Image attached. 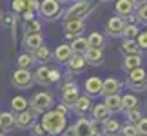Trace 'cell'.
<instances>
[{"instance_id": "47", "label": "cell", "mask_w": 147, "mask_h": 136, "mask_svg": "<svg viewBox=\"0 0 147 136\" xmlns=\"http://www.w3.org/2000/svg\"><path fill=\"white\" fill-rule=\"evenodd\" d=\"M131 2H133V5H134V7H138V5H142V4H145L147 0H131Z\"/></svg>"}, {"instance_id": "53", "label": "cell", "mask_w": 147, "mask_h": 136, "mask_svg": "<svg viewBox=\"0 0 147 136\" xmlns=\"http://www.w3.org/2000/svg\"><path fill=\"white\" fill-rule=\"evenodd\" d=\"M0 131H2V127H0Z\"/></svg>"}, {"instance_id": "28", "label": "cell", "mask_w": 147, "mask_h": 136, "mask_svg": "<svg viewBox=\"0 0 147 136\" xmlns=\"http://www.w3.org/2000/svg\"><path fill=\"white\" fill-rule=\"evenodd\" d=\"M89 107H91V100H89V96H80V98L76 100V104H75V109L76 112H86Z\"/></svg>"}, {"instance_id": "2", "label": "cell", "mask_w": 147, "mask_h": 136, "mask_svg": "<svg viewBox=\"0 0 147 136\" xmlns=\"http://www.w3.org/2000/svg\"><path fill=\"white\" fill-rule=\"evenodd\" d=\"M91 13V4L87 0H78L76 4H73L69 9L65 11L64 15V20H84L86 16Z\"/></svg>"}, {"instance_id": "50", "label": "cell", "mask_w": 147, "mask_h": 136, "mask_svg": "<svg viewBox=\"0 0 147 136\" xmlns=\"http://www.w3.org/2000/svg\"><path fill=\"white\" fill-rule=\"evenodd\" d=\"M102 2H111V0H102Z\"/></svg>"}, {"instance_id": "42", "label": "cell", "mask_w": 147, "mask_h": 136, "mask_svg": "<svg viewBox=\"0 0 147 136\" xmlns=\"http://www.w3.org/2000/svg\"><path fill=\"white\" fill-rule=\"evenodd\" d=\"M35 9H38L36 0H26V11H35Z\"/></svg>"}, {"instance_id": "10", "label": "cell", "mask_w": 147, "mask_h": 136, "mask_svg": "<svg viewBox=\"0 0 147 136\" xmlns=\"http://www.w3.org/2000/svg\"><path fill=\"white\" fill-rule=\"evenodd\" d=\"M64 104L65 105H71V107H75V104H76V100L80 98V94H78V89H76V86L75 83H67V86L64 87Z\"/></svg>"}, {"instance_id": "38", "label": "cell", "mask_w": 147, "mask_h": 136, "mask_svg": "<svg viewBox=\"0 0 147 136\" xmlns=\"http://www.w3.org/2000/svg\"><path fill=\"white\" fill-rule=\"evenodd\" d=\"M136 44L140 45V49H147V31H145V33H138Z\"/></svg>"}, {"instance_id": "37", "label": "cell", "mask_w": 147, "mask_h": 136, "mask_svg": "<svg viewBox=\"0 0 147 136\" xmlns=\"http://www.w3.org/2000/svg\"><path fill=\"white\" fill-rule=\"evenodd\" d=\"M13 11L15 13H24L26 11V0H13Z\"/></svg>"}, {"instance_id": "1", "label": "cell", "mask_w": 147, "mask_h": 136, "mask_svg": "<svg viewBox=\"0 0 147 136\" xmlns=\"http://www.w3.org/2000/svg\"><path fill=\"white\" fill-rule=\"evenodd\" d=\"M42 125L47 131V134H60L65 131V116L56 111L46 112L42 118Z\"/></svg>"}, {"instance_id": "17", "label": "cell", "mask_w": 147, "mask_h": 136, "mask_svg": "<svg viewBox=\"0 0 147 136\" xmlns=\"http://www.w3.org/2000/svg\"><path fill=\"white\" fill-rule=\"evenodd\" d=\"M75 133H76V136H93L91 122H89V120H86V118L78 120V123L75 125Z\"/></svg>"}, {"instance_id": "27", "label": "cell", "mask_w": 147, "mask_h": 136, "mask_svg": "<svg viewBox=\"0 0 147 136\" xmlns=\"http://www.w3.org/2000/svg\"><path fill=\"white\" fill-rule=\"evenodd\" d=\"M11 107H13V111L22 112V111L27 109V100L24 98V96H15V98L11 100Z\"/></svg>"}, {"instance_id": "24", "label": "cell", "mask_w": 147, "mask_h": 136, "mask_svg": "<svg viewBox=\"0 0 147 136\" xmlns=\"http://www.w3.org/2000/svg\"><path fill=\"white\" fill-rule=\"evenodd\" d=\"M55 56L58 62H67L73 56V51H71V45H58L55 51Z\"/></svg>"}, {"instance_id": "45", "label": "cell", "mask_w": 147, "mask_h": 136, "mask_svg": "<svg viewBox=\"0 0 147 136\" xmlns=\"http://www.w3.org/2000/svg\"><path fill=\"white\" fill-rule=\"evenodd\" d=\"M64 136H76V133H75V127H69V129H65Z\"/></svg>"}, {"instance_id": "49", "label": "cell", "mask_w": 147, "mask_h": 136, "mask_svg": "<svg viewBox=\"0 0 147 136\" xmlns=\"http://www.w3.org/2000/svg\"><path fill=\"white\" fill-rule=\"evenodd\" d=\"M47 136H58V134H47Z\"/></svg>"}, {"instance_id": "51", "label": "cell", "mask_w": 147, "mask_h": 136, "mask_svg": "<svg viewBox=\"0 0 147 136\" xmlns=\"http://www.w3.org/2000/svg\"><path fill=\"white\" fill-rule=\"evenodd\" d=\"M0 136H4V134H2V131H0Z\"/></svg>"}, {"instance_id": "43", "label": "cell", "mask_w": 147, "mask_h": 136, "mask_svg": "<svg viewBox=\"0 0 147 136\" xmlns=\"http://www.w3.org/2000/svg\"><path fill=\"white\" fill-rule=\"evenodd\" d=\"M58 78H60L58 71H53V69H51V83H53V82H56V80H58Z\"/></svg>"}, {"instance_id": "9", "label": "cell", "mask_w": 147, "mask_h": 136, "mask_svg": "<svg viewBox=\"0 0 147 136\" xmlns=\"http://www.w3.org/2000/svg\"><path fill=\"white\" fill-rule=\"evenodd\" d=\"M35 116H36V112L35 111H22L18 112V118H16V125H18L20 129H29L35 125Z\"/></svg>"}, {"instance_id": "21", "label": "cell", "mask_w": 147, "mask_h": 136, "mask_svg": "<svg viewBox=\"0 0 147 136\" xmlns=\"http://www.w3.org/2000/svg\"><path fill=\"white\" fill-rule=\"evenodd\" d=\"M140 65H142V56L140 55H127L125 60H123V69L125 71H133Z\"/></svg>"}, {"instance_id": "54", "label": "cell", "mask_w": 147, "mask_h": 136, "mask_svg": "<svg viewBox=\"0 0 147 136\" xmlns=\"http://www.w3.org/2000/svg\"><path fill=\"white\" fill-rule=\"evenodd\" d=\"M111 136H115V134H111Z\"/></svg>"}, {"instance_id": "23", "label": "cell", "mask_w": 147, "mask_h": 136, "mask_svg": "<svg viewBox=\"0 0 147 136\" xmlns=\"http://www.w3.org/2000/svg\"><path fill=\"white\" fill-rule=\"evenodd\" d=\"M15 123H16V120L11 112H2V114H0V127H2V131L15 129Z\"/></svg>"}, {"instance_id": "40", "label": "cell", "mask_w": 147, "mask_h": 136, "mask_svg": "<svg viewBox=\"0 0 147 136\" xmlns=\"http://www.w3.org/2000/svg\"><path fill=\"white\" fill-rule=\"evenodd\" d=\"M138 20L147 22V2L142 4V5H138Z\"/></svg>"}, {"instance_id": "41", "label": "cell", "mask_w": 147, "mask_h": 136, "mask_svg": "<svg viewBox=\"0 0 147 136\" xmlns=\"http://www.w3.org/2000/svg\"><path fill=\"white\" fill-rule=\"evenodd\" d=\"M46 129H44L42 123H36V125H33V136H46Z\"/></svg>"}, {"instance_id": "7", "label": "cell", "mask_w": 147, "mask_h": 136, "mask_svg": "<svg viewBox=\"0 0 147 136\" xmlns=\"http://www.w3.org/2000/svg\"><path fill=\"white\" fill-rule=\"evenodd\" d=\"M125 26H127V22L122 18V16H113V18L107 20V24H105V31H107V35H111V36H120L123 29H125Z\"/></svg>"}, {"instance_id": "44", "label": "cell", "mask_w": 147, "mask_h": 136, "mask_svg": "<svg viewBox=\"0 0 147 136\" xmlns=\"http://www.w3.org/2000/svg\"><path fill=\"white\" fill-rule=\"evenodd\" d=\"M24 20H26V22L33 20V11H24Z\"/></svg>"}, {"instance_id": "26", "label": "cell", "mask_w": 147, "mask_h": 136, "mask_svg": "<svg viewBox=\"0 0 147 136\" xmlns=\"http://www.w3.org/2000/svg\"><path fill=\"white\" fill-rule=\"evenodd\" d=\"M104 36L100 35V33H91V35L87 36V44H89V47H104Z\"/></svg>"}, {"instance_id": "20", "label": "cell", "mask_w": 147, "mask_h": 136, "mask_svg": "<svg viewBox=\"0 0 147 136\" xmlns=\"http://www.w3.org/2000/svg\"><path fill=\"white\" fill-rule=\"evenodd\" d=\"M42 33H33V35H26V40H24V44H26V47L27 49H33L35 51L36 47H40L42 45Z\"/></svg>"}, {"instance_id": "14", "label": "cell", "mask_w": 147, "mask_h": 136, "mask_svg": "<svg viewBox=\"0 0 147 136\" xmlns=\"http://www.w3.org/2000/svg\"><path fill=\"white\" fill-rule=\"evenodd\" d=\"M102 82L98 76H91V78H87L86 80V91H87V94H98V93H102Z\"/></svg>"}, {"instance_id": "22", "label": "cell", "mask_w": 147, "mask_h": 136, "mask_svg": "<svg viewBox=\"0 0 147 136\" xmlns=\"http://www.w3.org/2000/svg\"><path fill=\"white\" fill-rule=\"evenodd\" d=\"M89 49V44H87V38H80L76 36L75 40H73V45H71V51L75 55H84L86 51Z\"/></svg>"}, {"instance_id": "34", "label": "cell", "mask_w": 147, "mask_h": 136, "mask_svg": "<svg viewBox=\"0 0 147 136\" xmlns=\"http://www.w3.org/2000/svg\"><path fill=\"white\" fill-rule=\"evenodd\" d=\"M33 56L31 55H27V53H24V55H20L18 56V67H22V69H27V67H31L33 65Z\"/></svg>"}, {"instance_id": "33", "label": "cell", "mask_w": 147, "mask_h": 136, "mask_svg": "<svg viewBox=\"0 0 147 136\" xmlns=\"http://www.w3.org/2000/svg\"><path fill=\"white\" fill-rule=\"evenodd\" d=\"M122 36H123V38H127V40H134V38L138 36V29H136V26L127 24V26H125V29H123V33H122Z\"/></svg>"}, {"instance_id": "30", "label": "cell", "mask_w": 147, "mask_h": 136, "mask_svg": "<svg viewBox=\"0 0 147 136\" xmlns=\"http://www.w3.org/2000/svg\"><path fill=\"white\" fill-rule=\"evenodd\" d=\"M118 129H120V122L118 120H111V118H107L104 122V131L109 133V134H115L118 133Z\"/></svg>"}, {"instance_id": "39", "label": "cell", "mask_w": 147, "mask_h": 136, "mask_svg": "<svg viewBox=\"0 0 147 136\" xmlns=\"http://www.w3.org/2000/svg\"><path fill=\"white\" fill-rule=\"evenodd\" d=\"M123 136H138V131H136V125H133V123H129V125L123 127Z\"/></svg>"}, {"instance_id": "4", "label": "cell", "mask_w": 147, "mask_h": 136, "mask_svg": "<svg viewBox=\"0 0 147 136\" xmlns=\"http://www.w3.org/2000/svg\"><path fill=\"white\" fill-rule=\"evenodd\" d=\"M11 80H13V86L15 87H18V89H27V87H31V83H33V75L27 69H16L13 75H11Z\"/></svg>"}, {"instance_id": "32", "label": "cell", "mask_w": 147, "mask_h": 136, "mask_svg": "<svg viewBox=\"0 0 147 136\" xmlns=\"http://www.w3.org/2000/svg\"><path fill=\"white\" fill-rule=\"evenodd\" d=\"M40 29H42V26H40V22L38 20H29L26 24V35H33V33H40Z\"/></svg>"}, {"instance_id": "18", "label": "cell", "mask_w": 147, "mask_h": 136, "mask_svg": "<svg viewBox=\"0 0 147 136\" xmlns=\"http://www.w3.org/2000/svg\"><path fill=\"white\" fill-rule=\"evenodd\" d=\"M35 80L40 86H49L51 83V69L49 67H38V71L35 73Z\"/></svg>"}, {"instance_id": "15", "label": "cell", "mask_w": 147, "mask_h": 136, "mask_svg": "<svg viewBox=\"0 0 147 136\" xmlns=\"http://www.w3.org/2000/svg\"><path fill=\"white\" fill-rule=\"evenodd\" d=\"M109 114H111V111L107 109L105 104H96V105L93 107V118H94L96 122H102V123H104L107 118H109Z\"/></svg>"}, {"instance_id": "35", "label": "cell", "mask_w": 147, "mask_h": 136, "mask_svg": "<svg viewBox=\"0 0 147 136\" xmlns=\"http://www.w3.org/2000/svg\"><path fill=\"white\" fill-rule=\"evenodd\" d=\"M136 131L138 136H147V118H140L136 122Z\"/></svg>"}, {"instance_id": "48", "label": "cell", "mask_w": 147, "mask_h": 136, "mask_svg": "<svg viewBox=\"0 0 147 136\" xmlns=\"http://www.w3.org/2000/svg\"><path fill=\"white\" fill-rule=\"evenodd\" d=\"M58 2H69V0H58Z\"/></svg>"}, {"instance_id": "25", "label": "cell", "mask_w": 147, "mask_h": 136, "mask_svg": "<svg viewBox=\"0 0 147 136\" xmlns=\"http://www.w3.org/2000/svg\"><path fill=\"white\" fill-rule=\"evenodd\" d=\"M122 49L125 55H140V45L136 44V40H123L122 44Z\"/></svg>"}, {"instance_id": "3", "label": "cell", "mask_w": 147, "mask_h": 136, "mask_svg": "<svg viewBox=\"0 0 147 136\" xmlns=\"http://www.w3.org/2000/svg\"><path fill=\"white\" fill-rule=\"evenodd\" d=\"M129 87L133 89H147V73L142 67H136V69L129 71Z\"/></svg>"}, {"instance_id": "8", "label": "cell", "mask_w": 147, "mask_h": 136, "mask_svg": "<svg viewBox=\"0 0 147 136\" xmlns=\"http://www.w3.org/2000/svg\"><path fill=\"white\" fill-rule=\"evenodd\" d=\"M64 29H65V36L73 40V38H76L84 31V20H67Z\"/></svg>"}, {"instance_id": "31", "label": "cell", "mask_w": 147, "mask_h": 136, "mask_svg": "<svg viewBox=\"0 0 147 136\" xmlns=\"http://www.w3.org/2000/svg\"><path fill=\"white\" fill-rule=\"evenodd\" d=\"M136 104H138L136 96H133V94L122 96V109H133V107H136Z\"/></svg>"}, {"instance_id": "19", "label": "cell", "mask_w": 147, "mask_h": 136, "mask_svg": "<svg viewBox=\"0 0 147 136\" xmlns=\"http://www.w3.org/2000/svg\"><path fill=\"white\" fill-rule=\"evenodd\" d=\"M86 56L84 55H73L71 58H69V67H71V71H76V73H80L84 71V67H86Z\"/></svg>"}, {"instance_id": "6", "label": "cell", "mask_w": 147, "mask_h": 136, "mask_svg": "<svg viewBox=\"0 0 147 136\" xmlns=\"http://www.w3.org/2000/svg\"><path fill=\"white\" fill-rule=\"evenodd\" d=\"M38 11L46 18H56L60 15L58 0H42V2H38Z\"/></svg>"}, {"instance_id": "46", "label": "cell", "mask_w": 147, "mask_h": 136, "mask_svg": "<svg viewBox=\"0 0 147 136\" xmlns=\"http://www.w3.org/2000/svg\"><path fill=\"white\" fill-rule=\"evenodd\" d=\"M56 112H60V114L65 116V112H67V111H65V105H58V107H56Z\"/></svg>"}, {"instance_id": "52", "label": "cell", "mask_w": 147, "mask_h": 136, "mask_svg": "<svg viewBox=\"0 0 147 136\" xmlns=\"http://www.w3.org/2000/svg\"><path fill=\"white\" fill-rule=\"evenodd\" d=\"M0 18H2V13H0Z\"/></svg>"}, {"instance_id": "11", "label": "cell", "mask_w": 147, "mask_h": 136, "mask_svg": "<svg viewBox=\"0 0 147 136\" xmlns=\"http://www.w3.org/2000/svg\"><path fill=\"white\" fill-rule=\"evenodd\" d=\"M84 56H86V62L91 65H100L102 62H104V53H102V47H89L86 53H84Z\"/></svg>"}, {"instance_id": "12", "label": "cell", "mask_w": 147, "mask_h": 136, "mask_svg": "<svg viewBox=\"0 0 147 136\" xmlns=\"http://www.w3.org/2000/svg\"><path fill=\"white\" fill-rule=\"evenodd\" d=\"M116 15L118 16H122V18H125V16H129L133 13V9H134V5L131 0H116Z\"/></svg>"}, {"instance_id": "36", "label": "cell", "mask_w": 147, "mask_h": 136, "mask_svg": "<svg viewBox=\"0 0 147 136\" xmlns=\"http://www.w3.org/2000/svg\"><path fill=\"white\" fill-rule=\"evenodd\" d=\"M140 118H142V112H140L136 107H133V109H129V112H127V120L131 122V123H136Z\"/></svg>"}, {"instance_id": "29", "label": "cell", "mask_w": 147, "mask_h": 136, "mask_svg": "<svg viewBox=\"0 0 147 136\" xmlns=\"http://www.w3.org/2000/svg\"><path fill=\"white\" fill-rule=\"evenodd\" d=\"M35 58L38 62H47L51 58V53H49V49L46 47V45H40V47H36L35 49Z\"/></svg>"}, {"instance_id": "13", "label": "cell", "mask_w": 147, "mask_h": 136, "mask_svg": "<svg viewBox=\"0 0 147 136\" xmlns=\"http://www.w3.org/2000/svg\"><path fill=\"white\" fill-rule=\"evenodd\" d=\"M122 83L116 80V78H107V80H104V83H102V93H104L105 96L107 94H116L118 91H120Z\"/></svg>"}, {"instance_id": "5", "label": "cell", "mask_w": 147, "mask_h": 136, "mask_svg": "<svg viewBox=\"0 0 147 136\" xmlns=\"http://www.w3.org/2000/svg\"><path fill=\"white\" fill-rule=\"evenodd\" d=\"M51 105H53V98H51L49 93H36L31 100V107H33L35 112H44V111H47Z\"/></svg>"}, {"instance_id": "16", "label": "cell", "mask_w": 147, "mask_h": 136, "mask_svg": "<svg viewBox=\"0 0 147 136\" xmlns=\"http://www.w3.org/2000/svg\"><path fill=\"white\" fill-rule=\"evenodd\" d=\"M105 105H107V109H109L111 112H118V111H122V96L120 94H107V98H105Z\"/></svg>"}]
</instances>
